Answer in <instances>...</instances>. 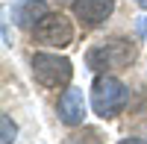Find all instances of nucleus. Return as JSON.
I'll return each mask as SVG.
<instances>
[{"mask_svg": "<svg viewBox=\"0 0 147 144\" xmlns=\"http://www.w3.org/2000/svg\"><path fill=\"white\" fill-rule=\"evenodd\" d=\"M132 59H136V44L127 41V38H106L100 44H94L88 56H85V62H88L91 71H121L132 65Z\"/></svg>", "mask_w": 147, "mask_h": 144, "instance_id": "1", "label": "nucleus"}, {"mask_svg": "<svg viewBox=\"0 0 147 144\" xmlns=\"http://www.w3.org/2000/svg\"><path fill=\"white\" fill-rule=\"evenodd\" d=\"M127 100H129V91H127V85L118 77L100 74L94 79V85H91V106H94V112L100 118H115L127 106Z\"/></svg>", "mask_w": 147, "mask_h": 144, "instance_id": "2", "label": "nucleus"}, {"mask_svg": "<svg viewBox=\"0 0 147 144\" xmlns=\"http://www.w3.org/2000/svg\"><path fill=\"white\" fill-rule=\"evenodd\" d=\"M32 74L35 79L47 88H62L71 82L74 68L65 56H56V53H35L32 56Z\"/></svg>", "mask_w": 147, "mask_h": 144, "instance_id": "3", "label": "nucleus"}, {"mask_svg": "<svg viewBox=\"0 0 147 144\" xmlns=\"http://www.w3.org/2000/svg\"><path fill=\"white\" fill-rule=\"evenodd\" d=\"M32 35H35V41H38V44H47V47H68L71 38H74V27H71V21H68L65 15H50V12H47V15L35 24Z\"/></svg>", "mask_w": 147, "mask_h": 144, "instance_id": "4", "label": "nucleus"}, {"mask_svg": "<svg viewBox=\"0 0 147 144\" xmlns=\"http://www.w3.org/2000/svg\"><path fill=\"white\" fill-rule=\"evenodd\" d=\"M74 18L85 27H100L115 12V0H74Z\"/></svg>", "mask_w": 147, "mask_h": 144, "instance_id": "5", "label": "nucleus"}, {"mask_svg": "<svg viewBox=\"0 0 147 144\" xmlns=\"http://www.w3.org/2000/svg\"><path fill=\"white\" fill-rule=\"evenodd\" d=\"M59 118L68 127H80L85 121V97H82L80 88H68L59 97Z\"/></svg>", "mask_w": 147, "mask_h": 144, "instance_id": "6", "label": "nucleus"}, {"mask_svg": "<svg viewBox=\"0 0 147 144\" xmlns=\"http://www.w3.org/2000/svg\"><path fill=\"white\" fill-rule=\"evenodd\" d=\"M47 15V3L44 0H21L12 6V18L18 27H32L35 21H41Z\"/></svg>", "mask_w": 147, "mask_h": 144, "instance_id": "7", "label": "nucleus"}, {"mask_svg": "<svg viewBox=\"0 0 147 144\" xmlns=\"http://www.w3.org/2000/svg\"><path fill=\"white\" fill-rule=\"evenodd\" d=\"M65 144H103V138H100V133H97V129H82V133L71 135Z\"/></svg>", "mask_w": 147, "mask_h": 144, "instance_id": "8", "label": "nucleus"}, {"mask_svg": "<svg viewBox=\"0 0 147 144\" xmlns=\"http://www.w3.org/2000/svg\"><path fill=\"white\" fill-rule=\"evenodd\" d=\"M0 135H3V138H0V144H15L18 127L12 124V118H9V115H3V118H0Z\"/></svg>", "mask_w": 147, "mask_h": 144, "instance_id": "9", "label": "nucleus"}, {"mask_svg": "<svg viewBox=\"0 0 147 144\" xmlns=\"http://www.w3.org/2000/svg\"><path fill=\"white\" fill-rule=\"evenodd\" d=\"M136 30H138V35H141V38H147V18H141V21L136 24Z\"/></svg>", "mask_w": 147, "mask_h": 144, "instance_id": "10", "label": "nucleus"}, {"mask_svg": "<svg viewBox=\"0 0 147 144\" xmlns=\"http://www.w3.org/2000/svg\"><path fill=\"white\" fill-rule=\"evenodd\" d=\"M118 144H147V141L144 138H121Z\"/></svg>", "mask_w": 147, "mask_h": 144, "instance_id": "11", "label": "nucleus"}, {"mask_svg": "<svg viewBox=\"0 0 147 144\" xmlns=\"http://www.w3.org/2000/svg\"><path fill=\"white\" fill-rule=\"evenodd\" d=\"M136 3H138V6H141V9H147V0H136Z\"/></svg>", "mask_w": 147, "mask_h": 144, "instance_id": "12", "label": "nucleus"}]
</instances>
